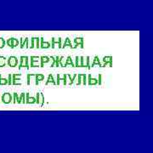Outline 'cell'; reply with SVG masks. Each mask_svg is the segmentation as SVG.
<instances>
[{
  "label": "cell",
  "mask_w": 153,
  "mask_h": 153,
  "mask_svg": "<svg viewBox=\"0 0 153 153\" xmlns=\"http://www.w3.org/2000/svg\"><path fill=\"white\" fill-rule=\"evenodd\" d=\"M25 67L26 69L30 68V66H29V57L28 56H21L20 57V64H19V69H21Z\"/></svg>",
  "instance_id": "1"
},
{
  "label": "cell",
  "mask_w": 153,
  "mask_h": 153,
  "mask_svg": "<svg viewBox=\"0 0 153 153\" xmlns=\"http://www.w3.org/2000/svg\"><path fill=\"white\" fill-rule=\"evenodd\" d=\"M18 63H19V60H18L16 56L11 55L7 59V65L10 67H15L18 66Z\"/></svg>",
  "instance_id": "2"
},
{
  "label": "cell",
  "mask_w": 153,
  "mask_h": 153,
  "mask_svg": "<svg viewBox=\"0 0 153 153\" xmlns=\"http://www.w3.org/2000/svg\"><path fill=\"white\" fill-rule=\"evenodd\" d=\"M19 44H20L19 39H17V38L15 37H10L6 41V44H7L9 47H10L11 49H15V47L19 45Z\"/></svg>",
  "instance_id": "3"
},
{
  "label": "cell",
  "mask_w": 153,
  "mask_h": 153,
  "mask_svg": "<svg viewBox=\"0 0 153 153\" xmlns=\"http://www.w3.org/2000/svg\"><path fill=\"white\" fill-rule=\"evenodd\" d=\"M29 59L31 60V64L29 65L31 67L40 66V57L39 56H31Z\"/></svg>",
  "instance_id": "4"
},
{
  "label": "cell",
  "mask_w": 153,
  "mask_h": 153,
  "mask_svg": "<svg viewBox=\"0 0 153 153\" xmlns=\"http://www.w3.org/2000/svg\"><path fill=\"white\" fill-rule=\"evenodd\" d=\"M74 43H75V46H73V49L78 48V46L81 49H84V39L83 37H76L74 39Z\"/></svg>",
  "instance_id": "5"
},
{
  "label": "cell",
  "mask_w": 153,
  "mask_h": 153,
  "mask_svg": "<svg viewBox=\"0 0 153 153\" xmlns=\"http://www.w3.org/2000/svg\"><path fill=\"white\" fill-rule=\"evenodd\" d=\"M1 101L4 104H10L12 102V94L10 93H4L1 96Z\"/></svg>",
  "instance_id": "6"
},
{
  "label": "cell",
  "mask_w": 153,
  "mask_h": 153,
  "mask_svg": "<svg viewBox=\"0 0 153 153\" xmlns=\"http://www.w3.org/2000/svg\"><path fill=\"white\" fill-rule=\"evenodd\" d=\"M55 44H58V48L61 49L62 48V38L61 37H58V39H56L55 37L51 38V48L55 49Z\"/></svg>",
  "instance_id": "7"
},
{
  "label": "cell",
  "mask_w": 153,
  "mask_h": 153,
  "mask_svg": "<svg viewBox=\"0 0 153 153\" xmlns=\"http://www.w3.org/2000/svg\"><path fill=\"white\" fill-rule=\"evenodd\" d=\"M20 44L19 45L21 47V49H29V46H30V44H29V38L28 37H21V39L19 40Z\"/></svg>",
  "instance_id": "8"
},
{
  "label": "cell",
  "mask_w": 153,
  "mask_h": 153,
  "mask_svg": "<svg viewBox=\"0 0 153 153\" xmlns=\"http://www.w3.org/2000/svg\"><path fill=\"white\" fill-rule=\"evenodd\" d=\"M36 104L40 105L41 106H43L44 104V94L42 93H37L36 94Z\"/></svg>",
  "instance_id": "9"
},
{
  "label": "cell",
  "mask_w": 153,
  "mask_h": 153,
  "mask_svg": "<svg viewBox=\"0 0 153 153\" xmlns=\"http://www.w3.org/2000/svg\"><path fill=\"white\" fill-rule=\"evenodd\" d=\"M21 73L18 74H12V85H21V83H20L19 81L21 80Z\"/></svg>",
  "instance_id": "10"
},
{
  "label": "cell",
  "mask_w": 153,
  "mask_h": 153,
  "mask_svg": "<svg viewBox=\"0 0 153 153\" xmlns=\"http://www.w3.org/2000/svg\"><path fill=\"white\" fill-rule=\"evenodd\" d=\"M102 60H103L102 67H105L106 65H109L110 67H112V56H111V55L105 56Z\"/></svg>",
  "instance_id": "11"
},
{
  "label": "cell",
  "mask_w": 153,
  "mask_h": 153,
  "mask_svg": "<svg viewBox=\"0 0 153 153\" xmlns=\"http://www.w3.org/2000/svg\"><path fill=\"white\" fill-rule=\"evenodd\" d=\"M26 104H29V105L36 104V98L32 97V96H30V94L29 93H26Z\"/></svg>",
  "instance_id": "12"
},
{
  "label": "cell",
  "mask_w": 153,
  "mask_h": 153,
  "mask_svg": "<svg viewBox=\"0 0 153 153\" xmlns=\"http://www.w3.org/2000/svg\"><path fill=\"white\" fill-rule=\"evenodd\" d=\"M88 84L89 86H94V85L98 84V79L95 78H92L91 75H88Z\"/></svg>",
  "instance_id": "13"
},
{
  "label": "cell",
  "mask_w": 153,
  "mask_h": 153,
  "mask_svg": "<svg viewBox=\"0 0 153 153\" xmlns=\"http://www.w3.org/2000/svg\"><path fill=\"white\" fill-rule=\"evenodd\" d=\"M50 47H51L50 43L44 41V37H40V48L41 49H49Z\"/></svg>",
  "instance_id": "14"
},
{
  "label": "cell",
  "mask_w": 153,
  "mask_h": 153,
  "mask_svg": "<svg viewBox=\"0 0 153 153\" xmlns=\"http://www.w3.org/2000/svg\"><path fill=\"white\" fill-rule=\"evenodd\" d=\"M94 66H99L102 67V63L100 62V58H99L98 55H95V56H94L93 61H92V63L90 64V66H92V67Z\"/></svg>",
  "instance_id": "15"
},
{
  "label": "cell",
  "mask_w": 153,
  "mask_h": 153,
  "mask_svg": "<svg viewBox=\"0 0 153 153\" xmlns=\"http://www.w3.org/2000/svg\"><path fill=\"white\" fill-rule=\"evenodd\" d=\"M49 57L46 55H42L40 56V67H44V64H47V63L49 62Z\"/></svg>",
  "instance_id": "16"
},
{
  "label": "cell",
  "mask_w": 153,
  "mask_h": 153,
  "mask_svg": "<svg viewBox=\"0 0 153 153\" xmlns=\"http://www.w3.org/2000/svg\"><path fill=\"white\" fill-rule=\"evenodd\" d=\"M35 80H36V85L39 84V82H42V81L44 80V75L42 73H37L35 74Z\"/></svg>",
  "instance_id": "17"
},
{
  "label": "cell",
  "mask_w": 153,
  "mask_h": 153,
  "mask_svg": "<svg viewBox=\"0 0 153 153\" xmlns=\"http://www.w3.org/2000/svg\"><path fill=\"white\" fill-rule=\"evenodd\" d=\"M52 84L53 85H56V82L55 80V78H54V75L53 74H49V75L48 76V78H47V81L45 83V85L47 86V85Z\"/></svg>",
  "instance_id": "18"
},
{
  "label": "cell",
  "mask_w": 153,
  "mask_h": 153,
  "mask_svg": "<svg viewBox=\"0 0 153 153\" xmlns=\"http://www.w3.org/2000/svg\"><path fill=\"white\" fill-rule=\"evenodd\" d=\"M67 66H71L72 67H75V64H74L72 59H71V55H68L67 57L66 58V62H65V67Z\"/></svg>",
  "instance_id": "19"
},
{
  "label": "cell",
  "mask_w": 153,
  "mask_h": 153,
  "mask_svg": "<svg viewBox=\"0 0 153 153\" xmlns=\"http://www.w3.org/2000/svg\"><path fill=\"white\" fill-rule=\"evenodd\" d=\"M67 46L70 47L71 49H73V46H72V44H71V41L69 37H66V39H65V42L63 43V44H62V48L65 49Z\"/></svg>",
  "instance_id": "20"
},
{
  "label": "cell",
  "mask_w": 153,
  "mask_h": 153,
  "mask_svg": "<svg viewBox=\"0 0 153 153\" xmlns=\"http://www.w3.org/2000/svg\"><path fill=\"white\" fill-rule=\"evenodd\" d=\"M76 75H78V74H73L72 76H71V74H66L67 78H69V80H70L69 85H71V84H73L74 83H75L76 78Z\"/></svg>",
  "instance_id": "21"
},
{
  "label": "cell",
  "mask_w": 153,
  "mask_h": 153,
  "mask_svg": "<svg viewBox=\"0 0 153 153\" xmlns=\"http://www.w3.org/2000/svg\"><path fill=\"white\" fill-rule=\"evenodd\" d=\"M7 64V58L4 56H0V67H4Z\"/></svg>",
  "instance_id": "22"
},
{
  "label": "cell",
  "mask_w": 153,
  "mask_h": 153,
  "mask_svg": "<svg viewBox=\"0 0 153 153\" xmlns=\"http://www.w3.org/2000/svg\"><path fill=\"white\" fill-rule=\"evenodd\" d=\"M26 104V94L22 93L19 96V104Z\"/></svg>",
  "instance_id": "23"
},
{
  "label": "cell",
  "mask_w": 153,
  "mask_h": 153,
  "mask_svg": "<svg viewBox=\"0 0 153 153\" xmlns=\"http://www.w3.org/2000/svg\"><path fill=\"white\" fill-rule=\"evenodd\" d=\"M85 67L88 69H90L91 66H90V57L89 56H86L85 57Z\"/></svg>",
  "instance_id": "24"
},
{
  "label": "cell",
  "mask_w": 153,
  "mask_h": 153,
  "mask_svg": "<svg viewBox=\"0 0 153 153\" xmlns=\"http://www.w3.org/2000/svg\"><path fill=\"white\" fill-rule=\"evenodd\" d=\"M12 102L15 104V103H17V104H19V95L17 94V93H14L12 95Z\"/></svg>",
  "instance_id": "25"
},
{
  "label": "cell",
  "mask_w": 153,
  "mask_h": 153,
  "mask_svg": "<svg viewBox=\"0 0 153 153\" xmlns=\"http://www.w3.org/2000/svg\"><path fill=\"white\" fill-rule=\"evenodd\" d=\"M0 85H8V79L4 78L0 74Z\"/></svg>",
  "instance_id": "26"
},
{
  "label": "cell",
  "mask_w": 153,
  "mask_h": 153,
  "mask_svg": "<svg viewBox=\"0 0 153 153\" xmlns=\"http://www.w3.org/2000/svg\"><path fill=\"white\" fill-rule=\"evenodd\" d=\"M87 80H88V76L85 73L82 74V84L83 85H87Z\"/></svg>",
  "instance_id": "27"
},
{
  "label": "cell",
  "mask_w": 153,
  "mask_h": 153,
  "mask_svg": "<svg viewBox=\"0 0 153 153\" xmlns=\"http://www.w3.org/2000/svg\"><path fill=\"white\" fill-rule=\"evenodd\" d=\"M76 85L82 84V74H78V75H76Z\"/></svg>",
  "instance_id": "28"
},
{
  "label": "cell",
  "mask_w": 153,
  "mask_h": 153,
  "mask_svg": "<svg viewBox=\"0 0 153 153\" xmlns=\"http://www.w3.org/2000/svg\"><path fill=\"white\" fill-rule=\"evenodd\" d=\"M35 76V74H33V73H29L27 74V76H26V84L27 85H30L31 84V76Z\"/></svg>",
  "instance_id": "29"
},
{
  "label": "cell",
  "mask_w": 153,
  "mask_h": 153,
  "mask_svg": "<svg viewBox=\"0 0 153 153\" xmlns=\"http://www.w3.org/2000/svg\"><path fill=\"white\" fill-rule=\"evenodd\" d=\"M65 62H66V58L64 56L60 57V66L61 67H65Z\"/></svg>",
  "instance_id": "30"
},
{
  "label": "cell",
  "mask_w": 153,
  "mask_h": 153,
  "mask_svg": "<svg viewBox=\"0 0 153 153\" xmlns=\"http://www.w3.org/2000/svg\"><path fill=\"white\" fill-rule=\"evenodd\" d=\"M35 49H40V37H35Z\"/></svg>",
  "instance_id": "31"
},
{
  "label": "cell",
  "mask_w": 153,
  "mask_h": 153,
  "mask_svg": "<svg viewBox=\"0 0 153 153\" xmlns=\"http://www.w3.org/2000/svg\"><path fill=\"white\" fill-rule=\"evenodd\" d=\"M60 56L59 55H57V56H55V66L56 67H58V66H60Z\"/></svg>",
  "instance_id": "32"
},
{
  "label": "cell",
  "mask_w": 153,
  "mask_h": 153,
  "mask_svg": "<svg viewBox=\"0 0 153 153\" xmlns=\"http://www.w3.org/2000/svg\"><path fill=\"white\" fill-rule=\"evenodd\" d=\"M80 67H85V57L80 56Z\"/></svg>",
  "instance_id": "33"
},
{
  "label": "cell",
  "mask_w": 153,
  "mask_h": 153,
  "mask_svg": "<svg viewBox=\"0 0 153 153\" xmlns=\"http://www.w3.org/2000/svg\"><path fill=\"white\" fill-rule=\"evenodd\" d=\"M75 67H80V56H76V61H75Z\"/></svg>",
  "instance_id": "34"
},
{
  "label": "cell",
  "mask_w": 153,
  "mask_h": 153,
  "mask_svg": "<svg viewBox=\"0 0 153 153\" xmlns=\"http://www.w3.org/2000/svg\"><path fill=\"white\" fill-rule=\"evenodd\" d=\"M6 44V41L3 37H0V49H3Z\"/></svg>",
  "instance_id": "35"
},
{
  "label": "cell",
  "mask_w": 153,
  "mask_h": 153,
  "mask_svg": "<svg viewBox=\"0 0 153 153\" xmlns=\"http://www.w3.org/2000/svg\"><path fill=\"white\" fill-rule=\"evenodd\" d=\"M29 48L31 49H35V37L31 38V45L29 46Z\"/></svg>",
  "instance_id": "36"
},
{
  "label": "cell",
  "mask_w": 153,
  "mask_h": 153,
  "mask_svg": "<svg viewBox=\"0 0 153 153\" xmlns=\"http://www.w3.org/2000/svg\"><path fill=\"white\" fill-rule=\"evenodd\" d=\"M8 85H12V74H9L8 76Z\"/></svg>",
  "instance_id": "37"
},
{
  "label": "cell",
  "mask_w": 153,
  "mask_h": 153,
  "mask_svg": "<svg viewBox=\"0 0 153 153\" xmlns=\"http://www.w3.org/2000/svg\"><path fill=\"white\" fill-rule=\"evenodd\" d=\"M97 79H98V84L99 85L102 84V74H99Z\"/></svg>",
  "instance_id": "38"
},
{
  "label": "cell",
  "mask_w": 153,
  "mask_h": 153,
  "mask_svg": "<svg viewBox=\"0 0 153 153\" xmlns=\"http://www.w3.org/2000/svg\"><path fill=\"white\" fill-rule=\"evenodd\" d=\"M63 84H64V86L67 85V76H66V74H64V78H63Z\"/></svg>",
  "instance_id": "39"
},
{
  "label": "cell",
  "mask_w": 153,
  "mask_h": 153,
  "mask_svg": "<svg viewBox=\"0 0 153 153\" xmlns=\"http://www.w3.org/2000/svg\"><path fill=\"white\" fill-rule=\"evenodd\" d=\"M49 59H50L51 60H52V64H51V67H54L55 66V56H50V57H49Z\"/></svg>",
  "instance_id": "40"
},
{
  "label": "cell",
  "mask_w": 153,
  "mask_h": 153,
  "mask_svg": "<svg viewBox=\"0 0 153 153\" xmlns=\"http://www.w3.org/2000/svg\"><path fill=\"white\" fill-rule=\"evenodd\" d=\"M0 101H1V95H0Z\"/></svg>",
  "instance_id": "41"
}]
</instances>
